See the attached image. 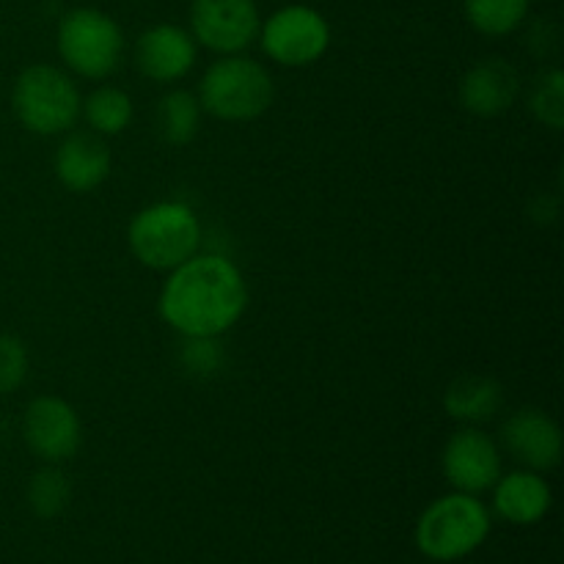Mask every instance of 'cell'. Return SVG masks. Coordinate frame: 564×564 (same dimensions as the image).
I'll use <instances>...</instances> for the list:
<instances>
[{
	"label": "cell",
	"instance_id": "1",
	"mask_svg": "<svg viewBox=\"0 0 564 564\" xmlns=\"http://www.w3.org/2000/svg\"><path fill=\"white\" fill-rule=\"evenodd\" d=\"M246 306V279L218 253H196L171 270L158 297L163 323L182 336L226 334L240 323Z\"/></svg>",
	"mask_w": 564,
	"mask_h": 564
},
{
	"label": "cell",
	"instance_id": "2",
	"mask_svg": "<svg viewBox=\"0 0 564 564\" xmlns=\"http://www.w3.org/2000/svg\"><path fill=\"white\" fill-rule=\"evenodd\" d=\"M494 529V516L488 507L471 494L441 496L424 507L416 521V549L430 562H460L482 549Z\"/></svg>",
	"mask_w": 564,
	"mask_h": 564
},
{
	"label": "cell",
	"instance_id": "3",
	"mask_svg": "<svg viewBox=\"0 0 564 564\" xmlns=\"http://www.w3.org/2000/svg\"><path fill=\"white\" fill-rule=\"evenodd\" d=\"M127 242L143 268L171 273L198 253L202 224L187 204L158 202L132 215Z\"/></svg>",
	"mask_w": 564,
	"mask_h": 564
},
{
	"label": "cell",
	"instance_id": "4",
	"mask_svg": "<svg viewBox=\"0 0 564 564\" xmlns=\"http://www.w3.org/2000/svg\"><path fill=\"white\" fill-rule=\"evenodd\" d=\"M198 102L204 113L220 121H253L275 99V86L270 72L248 55H220L207 66L198 83Z\"/></svg>",
	"mask_w": 564,
	"mask_h": 564
},
{
	"label": "cell",
	"instance_id": "5",
	"mask_svg": "<svg viewBox=\"0 0 564 564\" xmlns=\"http://www.w3.org/2000/svg\"><path fill=\"white\" fill-rule=\"evenodd\" d=\"M83 97L77 83L53 64H33L11 88V110L28 132L61 135L80 119Z\"/></svg>",
	"mask_w": 564,
	"mask_h": 564
},
{
	"label": "cell",
	"instance_id": "6",
	"mask_svg": "<svg viewBox=\"0 0 564 564\" xmlns=\"http://www.w3.org/2000/svg\"><path fill=\"white\" fill-rule=\"evenodd\" d=\"M124 33L99 9H72L58 22V55L75 75L105 80L119 69Z\"/></svg>",
	"mask_w": 564,
	"mask_h": 564
},
{
	"label": "cell",
	"instance_id": "7",
	"mask_svg": "<svg viewBox=\"0 0 564 564\" xmlns=\"http://www.w3.org/2000/svg\"><path fill=\"white\" fill-rule=\"evenodd\" d=\"M259 44L264 55L273 58L279 66H312L328 53L330 25L312 6L292 3L273 11L259 25Z\"/></svg>",
	"mask_w": 564,
	"mask_h": 564
},
{
	"label": "cell",
	"instance_id": "8",
	"mask_svg": "<svg viewBox=\"0 0 564 564\" xmlns=\"http://www.w3.org/2000/svg\"><path fill=\"white\" fill-rule=\"evenodd\" d=\"M257 0H193L191 36L218 55H237L259 36Z\"/></svg>",
	"mask_w": 564,
	"mask_h": 564
},
{
	"label": "cell",
	"instance_id": "9",
	"mask_svg": "<svg viewBox=\"0 0 564 564\" xmlns=\"http://www.w3.org/2000/svg\"><path fill=\"white\" fill-rule=\"evenodd\" d=\"M22 438L39 460L61 466V463L72 460L80 449V416L61 397L42 394L28 402L25 416H22Z\"/></svg>",
	"mask_w": 564,
	"mask_h": 564
},
{
	"label": "cell",
	"instance_id": "10",
	"mask_svg": "<svg viewBox=\"0 0 564 564\" xmlns=\"http://www.w3.org/2000/svg\"><path fill=\"white\" fill-rule=\"evenodd\" d=\"M441 471L457 494H485L501 477L499 444L477 427L457 430L441 452Z\"/></svg>",
	"mask_w": 564,
	"mask_h": 564
},
{
	"label": "cell",
	"instance_id": "11",
	"mask_svg": "<svg viewBox=\"0 0 564 564\" xmlns=\"http://www.w3.org/2000/svg\"><path fill=\"white\" fill-rule=\"evenodd\" d=\"M198 58V44L191 31L171 22H160L143 31L135 42V66L152 83L182 80Z\"/></svg>",
	"mask_w": 564,
	"mask_h": 564
},
{
	"label": "cell",
	"instance_id": "12",
	"mask_svg": "<svg viewBox=\"0 0 564 564\" xmlns=\"http://www.w3.org/2000/svg\"><path fill=\"white\" fill-rule=\"evenodd\" d=\"M505 449L529 471H551L562 460V430L554 419L538 408L512 413L501 427Z\"/></svg>",
	"mask_w": 564,
	"mask_h": 564
},
{
	"label": "cell",
	"instance_id": "13",
	"mask_svg": "<svg viewBox=\"0 0 564 564\" xmlns=\"http://www.w3.org/2000/svg\"><path fill=\"white\" fill-rule=\"evenodd\" d=\"M521 94V75L505 58H485L463 75L457 97L471 116L494 119L507 113Z\"/></svg>",
	"mask_w": 564,
	"mask_h": 564
},
{
	"label": "cell",
	"instance_id": "14",
	"mask_svg": "<svg viewBox=\"0 0 564 564\" xmlns=\"http://www.w3.org/2000/svg\"><path fill=\"white\" fill-rule=\"evenodd\" d=\"M490 490H494V512L512 527H534L549 516L554 505L549 479L529 468L505 474Z\"/></svg>",
	"mask_w": 564,
	"mask_h": 564
},
{
	"label": "cell",
	"instance_id": "15",
	"mask_svg": "<svg viewBox=\"0 0 564 564\" xmlns=\"http://www.w3.org/2000/svg\"><path fill=\"white\" fill-rule=\"evenodd\" d=\"M55 176L72 193H91L108 180L110 152L97 132H72L61 141L53 160Z\"/></svg>",
	"mask_w": 564,
	"mask_h": 564
},
{
	"label": "cell",
	"instance_id": "16",
	"mask_svg": "<svg viewBox=\"0 0 564 564\" xmlns=\"http://www.w3.org/2000/svg\"><path fill=\"white\" fill-rule=\"evenodd\" d=\"M505 402V389L499 380L485 375H457L444 391V411L457 422L477 427L490 422Z\"/></svg>",
	"mask_w": 564,
	"mask_h": 564
},
{
	"label": "cell",
	"instance_id": "17",
	"mask_svg": "<svg viewBox=\"0 0 564 564\" xmlns=\"http://www.w3.org/2000/svg\"><path fill=\"white\" fill-rule=\"evenodd\" d=\"M202 102L187 88H174L163 94L154 108V130L165 147H187L202 130Z\"/></svg>",
	"mask_w": 564,
	"mask_h": 564
},
{
	"label": "cell",
	"instance_id": "18",
	"mask_svg": "<svg viewBox=\"0 0 564 564\" xmlns=\"http://www.w3.org/2000/svg\"><path fill=\"white\" fill-rule=\"evenodd\" d=\"M80 116L88 121L97 135H119L127 127L132 124V116H135V105L132 97L124 88L116 86H99L83 99Z\"/></svg>",
	"mask_w": 564,
	"mask_h": 564
},
{
	"label": "cell",
	"instance_id": "19",
	"mask_svg": "<svg viewBox=\"0 0 564 564\" xmlns=\"http://www.w3.org/2000/svg\"><path fill=\"white\" fill-rule=\"evenodd\" d=\"M529 6L532 0H466L463 11L474 31L490 39H501L516 33L527 22Z\"/></svg>",
	"mask_w": 564,
	"mask_h": 564
},
{
	"label": "cell",
	"instance_id": "20",
	"mask_svg": "<svg viewBox=\"0 0 564 564\" xmlns=\"http://www.w3.org/2000/svg\"><path fill=\"white\" fill-rule=\"evenodd\" d=\"M25 499L33 516L42 518V521H53V518L64 516V510L69 507L72 485L58 466L47 463L28 479Z\"/></svg>",
	"mask_w": 564,
	"mask_h": 564
},
{
	"label": "cell",
	"instance_id": "21",
	"mask_svg": "<svg viewBox=\"0 0 564 564\" xmlns=\"http://www.w3.org/2000/svg\"><path fill=\"white\" fill-rule=\"evenodd\" d=\"M529 110L540 124L551 127V130H562L564 127V72L560 66H551L543 75L534 80L532 91H529Z\"/></svg>",
	"mask_w": 564,
	"mask_h": 564
},
{
	"label": "cell",
	"instance_id": "22",
	"mask_svg": "<svg viewBox=\"0 0 564 564\" xmlns=\"http://www.w3.org/2000/svg\"><path fill=\"white\" fill-rule=\"evenodd\" d=\"M180 347V367L185 369L191 378H213L224 369V347H220V336H182Z\"/></svg>",
	"mask_w": 564,
	"mask_h": 564
},
{
	"label": "cell",
	"instance_id": "23",
	"mask_svg": "<svg viewBox=\"0 0 564 564\" xmlns=\"http://www.w3.org/2000/svg\"><path fill=\"white\" fill-rule=\"evenodd\" d=\"M28 347L20 336L0 334V397L14 394L28 378Z\"/></svg>",
	"mask_w": 564,
	"mask_h": 564
},
{
	"label": "cell",
	"instance_id": "24",
	"mask_svg": "<svg viewBox=\"0 0 564 564\" xmlns=\"http://www.w3.org/2000/svg\"><path fill=\"white\" fill-rule=\"evenodd\" d=\"M527 44L538 58H551L560 50V28L551 20H538L529 28Z\"/></svg>",
	"mask_w": 564,
	"mask_h": 564
}]
</instances>
